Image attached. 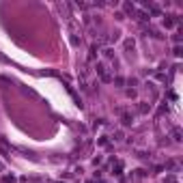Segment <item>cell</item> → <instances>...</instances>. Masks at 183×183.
Returning a JSON list of instances; mask_svg holds the SVG:
<instances>
[{
	"label": "cell",
	"instance_id": "cell-1",
	"mask_svg": "<svg viewBox=\"0 0 183 183\" xmlns=\"http://www.w3.org/2000/svg\"><path fill=\"white\" fill-rule=\"evenodd\" d=\"M179 24V15H166L164 17V28H174Z\"/></svg>",
	"mask_w": 183,
	"mask_h": 183
},
{
	"label": "cell",
	"instance_id": "cell-2",
	"mask_svg": "<svg viewBox=\"0 0 183 183\" xmlns=\"http://www.w3.org/2000/svg\"><path fill=\"white\" fill-rule=\"evenodd\" d=\"M121 123H123L125 127L134 125V114H129V112H121Z\"/></svg>",
	"mask_w": 183,
	"mask_h": 183
},
{
	"label": "cell",
	"instance_id": "cell-3",
	"mask_svg": "<svg viewBox=\"0 0 183 183\" xmlns=\"http://www.w3.org/2000/svg\"><path fill=\"white\" fill-rule=\"evenodd\" d=\"M151 110H153V106L149 104V101H140V104H138V112L140 114H149Z\"/></svg>",
	"mask_w": 183,
	"mask_h": 183
},
{
	"label": "cell",
	"instance_id": "cell-4",
	"mask_svg": "<svg viewBox=\"0 0 183 183\" xmlns=\"http://www.w3.org/2000/svg\"><path fill=\"white\" fill-rule=\"evenodd\" d=\"M123 47H125L127 52H134V47H136V41H134V39H129V37H127L125 41H123Z\"/></svg>",
	"mask_w": 183,
	"mask_h": 183
},
{
	"label": "cell",
	"instance_id": "cell-5",
	"mask_svg": "<svg viewBox=\"0 0 183 183\" xmlns=\"http://www.w3.org/2000/svg\"><path fill=\"white\" fill-rule=\"evenodd\" d=\"M101 54H104V58H108V60H114V47H110V45H108V47H104V52H101Z\"/></svg>",
	"mask_w": 183,
	"mask_h": 183
},
{
	"label": "cell",
	"instance_id": "cell-6",
	"mask_svg": "<svg viewBox=\"0 0 183 183\" xmlns=\"http://www.w3.org/2000/svg\"><path fill=\"white\" fill-rule=\"evenodd\" d=\"M97 52H99V43H97V45L93 43V45H91V52H89V60H91V63L97 58Z\"/></svg>",
	"mask_w": 183,
	"mask_h": 183
},
{
	"label": "cell",
	"instance_id": "cell-7",
	"mask_svg": "<svg viewBox=\"0 0 183 183\" xmlns=\"http://www.w3.org/2000/svg\"><path fill=\"white\" fill-rule=\"evenodd\" d=\"M123 6H125V11L129 13V15H136V6H134V4H129V2H125Z\"/></svg>",
	"mask_w": 183,
	"mask_h": 183
},
{
	"label": "cell",
	"instance_id": "cell-8",
	"mask_svg": "<svg viewBox=\"0 0 183 183\" xmlns=\"http://www.w3.org/2000/svg\"><path fill=\"white\" fill-rule=\"evenodd\" d=\"M121 140H123V132L119 129V132H114V134H112V142H121Z\"/></svg>",
	"mask_w": 183,
	"mask_h": 183
},
{
	"label": "cell",
	"instance_id": "cell-9",
	"mask_svg": "<svg viewBox=\"0 0 183 183\" xmlns=\"http://www.w3.org/2000/svg\"><path fill=\"white\" fill-rule=\"evenodd\" d=\"M112 82L117 84V86H123V84H125V78H121V76H114V78H112Z\"/></svg>",
	"mask_w": 183,
	"mask_h": 183
},
{
	"label": "cell",
	"instance_id": "cell-10",
	"mask_svg": "<svg viewBox=\"0 0 183 183\" xmlns=\"http://www.w3.org/2000/svg\"><path fill=\"white\" fill-rule=\"evenodd\" d=\"M104 164V157H101V155H97V157H93V166L97 168V166H101Z\"/></svg>",
	"mask_w": 183,
	"mask_h": 183
},
{
	"label": "cell",
	"instance_id": "cell-11",
	"mask_svg": "<svg viewBox=\"0 0 183 183\" xmlns=\"http://www.w3.org/2000/svg\"><path fill=\"white\" fill-rule=\"evenodd\" d=\"M172 140L174 142H181V132L179 129H172Z\"/></svg>",
	"mask_w": 183,
	"mask_h": 183
},
{
	"label": "cell",
	"instance_id": "cell-12",
	"mask_svg": "<svg viewBox=\"0 0 183 183\" xmlns=\"http://www.w3.org/2000/svg\"><path fill=\"white\" fill-rule=\"evenodd\" d=\"M99 144H101V147H108V144H110V138H108V136H101V138H99Z\"/></svg>",
	"mask_w": 183,
	"mask_h": 183
},
{
	"label": "cell",
	"instance_id": "cell-13",
	"mask_svg": "<svg viewBox=\"0 0 183 183\" xmlns=\"http://www.w3.org/2000/svg\"><path fill=\"white\" fill-rule=\"evenodd\" d=\"M80 41H82V37H78V35H71V43H73V45H78Z\"/></svg>",
	"mask_w": 183,
	"mask_h": 183
},
{
	"label": "cell",
	"instance_id": "cell-14",
	"mask_svg": "<svg viewBox=\"0 0 183 183\" xmlns=\"http://www.w3.org/2000/svg\"><path fill=\"white\" fill-rule=\"evenodd\" d=\"M2 183H15V179L9 177V174H4V177H2Z\"/></svg>",
	"mask_w": 183,
	"mask_h": 183
},
{
	"label": "cell",
	"instance_id": "cell-15",
	"mask_svg": "<svg viewBox=\"0 0 183 183\" xmlns=\"http://www.w3.org/2000/svg\"><path fill=\"white\" fill-rule=\"evenodd\" d=\"M95 129H99V127H104V119H97V121H95Z\"/></svg>",
	"mask_w": 183,
	"mask_h": 183
},
{
	"label": "cell",
	"instance_id": "cell-16",
	"mask_svg": "<svg viewBox=\"0 0 183 183\" xmlns=\"http://www.w3.org/2000/svg\"><path fill=\"white\" fill-rule=\"evenodd\" d=\"M136 95H138L136 89H127V97H136Z\"/></svg>",
	"mask_w": 183,
	"mask_h": 183
},
{
	"label": "cell",
	"instance_id": "cell-17",
	"mask_svg": "<svg viewBox=\"0 0 183 183\" xmlns=\"http://www.w3.org/2000/svg\"><path fill=\"white\" fill-rule=\"evenodd\" d=\"M183 50H181V45H174V56H181Z\"/></svg>",
	"mask_w": 183,
	"mask_h": 183
},
{
	"label": "cell",
	"instance_id": "cell-18",
	"mask_svg": "<svg viewBox=\"0 0 183 183\" xmlns=\"http://www.w3.org/2000/svg\"><path fill=\"white\" fill-rule=\"evenodd\" d=\"M172 41H174V43H181V35H179V32H177V35L172 37Z\"/></svg>",
	"mask_w": 183,
	"mask_h": 183
},
{
	"label": "cell",
	"instance_id": "cell-19",
	"mask_svg": "<svg viewBox=\"0 0 183 183\" xmlns=\"http://www.w3.org/2000/svg\"><path fill=\"white\" fill-rule=\"evenodd\" d=\"M0 170H4V164H2V162H0Z\"/></svg>",
	"mask_w": 183,
	"mask_h": 183
}]
</instances>
